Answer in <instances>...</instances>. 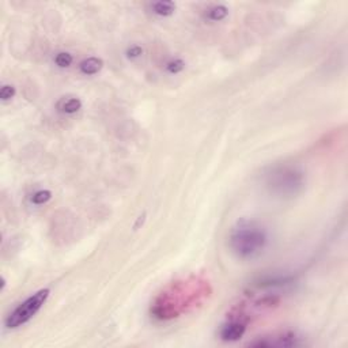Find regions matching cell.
<instances>
[{"label": "cell", "mask_w": 348, "mask_h": 348, "mask_svg": "<svg viewBox=\"0 0 348 348\" xmlns=\"http://www.w3.org/2000/svg\"><path fill=\"white\" fill-rule=\"evenodd\" d=\"M268 233L254 220L237 222L228 236V246L241 260H253L261 256L268 245Z\"/></svg>", "instance_id": "1"}, {"label": "cell", "mask_w": 348, "mask_h": 348, "mask_svg": "<svg viewBox=\"0 0 348 348\" xmlns=\"http://www.w3.org/2000/svg\"><path fill=\"white\" fill-rule=\"evenodd\" d=\"M266 188L279 199H293L305 189V173L294 165L272 166L264 173Z\"/></svg>", "instance_id": "2"}, {"label": "cell", "mask_w": 348, "mask_h": 348, "mask_svg": "<svg viewBox=\"0 0 348 348\" xmlns=\"http://www.w3.org/2000/svg\"><path fill=\"white\" fill-rule=\"evenodd\" d=\"M49 294V288H42L32 297H29L26 301H23L21 305H18V307H15L13 313L6 318V327L9 329H15L23 324L29 323L30 320L33 318L34 315L41 310V307L45 305Z\"/></svg>", "instance_id": "3"}, {"label": "cell", "mask_w": 348, "mask_h": 348, "mask_svg": "<svg viewBox=\"0 0 348 348\" xmlns=\"http://www.w3.org/2000/svg\"><path fill=\"white\" fill-rule=\"evenodd\" d=\"M270 337H264V339H258L256 341L249 343L252 347H295L299 345V337L293 332H284L280 335H274Z\"/></svg>", "instance_id": "4"}, {"label": "cell", "mask_w": 348, "mask_h": 348, "mask_svg": "<svg viewBox=\"0 0 348 348\" xmlns=\"http://www.w3.org/2000/svg\"><path fill=\"white\" fill-rule=\"evenodd\" d=\"M248 318L245 315H238L237 318H231L220 328V339L224 341H237L240 340L246 332Z\"/></svg>", "instance_id": "5"}, {"label": "cell", "mask_w": 348, "mask_h": 348, "mask_svg": "<svg viewBox=\"0 0 348 348\" xmlns=\"http://www.w3.org/2000/svg\"><path fill=\"white\" fill-rule=\"evenodd\" d=\"M104 67V60L100 57H89L84 59L79 64V70L83 75H96L98 74Z\"/></svg>", "instance_id": "6"}, {"label": "cell", "mask_w": 348, "mask_h": 348, "mask_svg": "<svg viewBox=\"0 0 348 348\" xmlns=\"http://www.w3.org/2000/svg\"><path fill=\"white\" fill-rule=\"evenodd\" d=\"M59 112L64 113V114H75L82 109V101L76 98V97H71V98H64L59 102L57 105Z\"/></svg>", "instance_id": "7"}, {"label": "cell", "mask_w": 348, "mask_h": 348, "mask_svg": "<svg viewBox=\"0 0 348 348\" xmlns=\"http://www.w3.org/2000/svg\"><path fill=\"white\" fill-rule=\"evenodd\" d=\"M176 3L174 2H169V0H165V2H155L151 5V10H153L154 14H157L158 17H170L173 15L174 11H176Z\"/></svg>", "instance_id": "8"}, {"label": "cell", "mask_w": 348, "mask_h": 348, "mask_svg": "<svg viewBox=\"0 0 348 348\" xmlns=\"http://www.w3.org/2000/svg\"><path fill=\"white\" fill-rule=\"evenodd\" d=\"M227 15H228V9L223 5L212 6V7H210V9L207 10V13H206V18H207L208 21H212V22L223 21L224 18L227 17Z\"/></svg>", "instance_id": "9"}, {"label": "cell", "mask_w": 348, "mask_h": 348, "mask_svg": "<svg viewBox=\"0 0 348 348\" xmlns=\"http://www.w3.org/2000/svg\"><path fill=\"white\" fill-rule=\"evenodd\" d=\"M50 199H52V192L49 189H40V191L34 192L30 200L36 206H42V204L48 203Z\"/></svg>", "instance_id": "10"}, {"label": "cell", "mask_w": 348, "mask_h": 348, "mask_svg": "<svg viewBox=\"0 0 348 348\" xmlns=\"http://www.w3.org/2000/svg\"><path fill=\"white\" fill-rule=\"evenodd\" d=\"M165 68L169 74H180L185 70V63L181 59H171L170 62L166 63Z\"/></svg>", "instance_id": "11"}, {"label": "cell", "mask_w": 348, "mask_h": 348, "mask_svg": "<svg viewBox=\"0 0 348 348\" xmlns=\"http://www.w3.org/2000/svg\"><path fill=\"white\" fill-rule=\"evenodd\" d=\"M72 62H74V57H72V54L68 53V52H60V53L56 54V57H54L56 66L60 67V68H67V67H70L71 64H72Z\"/></svg>", "instance_id": "12"}, {"label": "cell", "mask_w": 348, "mask_h": 348, "mask_svg": "<svg viewBox=\"0 0 348 348\" xmlns=\"http://www.w3.org/2000/svg\"><path fill=\"white\" fill-rule=\"evenodd\" d=\"M15 94H17V89L13 84H5V86L2 87V90H0V98H2L3 102L13 100Z\"/></svg>", "instance_id": "13"}, {"label": "cell", "mask_w": 348, "mask_h": 348, "mask_svg": "<svg viewBox=\"0 0 348 348\" xmlns=\"http://www.w3.org/2000/svg\"><path fill=\"white\" fill-rule=\"evenodd\" d=\"M125 53H127V57L132 59L133 60V59L140 57L141 54H143V48L139 45H132V46H129Z\"/></svg>", "instance_id": "14"}, {"label": "cell", "mask_w": 348, "mask_h": 348, "mask_svg": "<svg viewBox=\"0 0 348 348\" xmlns=\"http://www.w3.org/2000/svg\"><path fill=\"white\" fill-rule=\"evenodd\" d=\"M6 279L5 278H2V287H0V290L2 291H5V287H6Z\"/></svg>", "instance_id": "15"}]
</instances>
